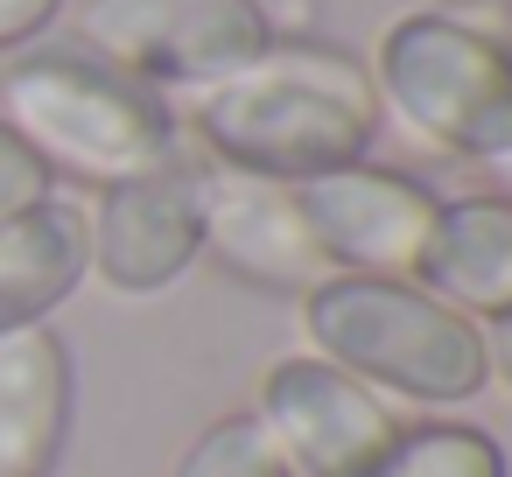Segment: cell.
<instances>
[{"instance_id":"1","label":"cell","mask_w":512,"mask_h":477,"mask_svg":"<svg viewBox=\"0 0 512 477\" xmlns=\"http://www.w3.org/2000/svg\"><path fill=\"white\" fill-rule=\"evenodd\" d=\"M197 141L218 169L260 183H309L323 169L365 162L379 99L372 78L323 43H267L246 71L197 92Z\"/></svg>"},{"instance_id":"2","label":"cell","mask_w":512,"mask_h":477,"mask_svg":"<svg viewBox=\"0 0 512 477\" xmlns=\"http://www.w3.org/2000/svg\"><path fill=\"white\" fill-rule=\"evenodd\" d=\"M0 120L50 176H71L92 190L148 176L176 155L169 106L141 78L71 50H36L0 78Z\"/></svg>"},{"instance_id":"3","label":"cell","mask_w":512,"mask_h":477,"mask_svg":"<svg viewBox=\"0 0 512 477\" xmlns=\"http://www.w3.org/2000/svg\"><path fill=\"white\" fill-rule=\"evenodd\" d=\"M302 337L309 358L393 386L407 400H470L491 372H484V337L470 316H456L449 302H435L414 281H386V274H330L302 295Z\"/></svg>"},{"instance_id":"4","label":"cell","mask_w":512,"mask_h":477,"mask_svg":"<svg viewBox=\"0 0 512 477\" xmlns=\"http://www.w3.org/2000/svg\"><path fill=\"white\" fill-rule=\"evenodd\" d=\"M372 99L435 155L512 162V50L456 15H400L379 36Z\"/></svg>"},{"instance_id":"5","label":"cell","mask_w":512,"mask_h":477,"mask_svg":"<svg viewBox=\"0 0 512 477\" xmlns=\"http://www.w3.org/2000/svg\"><path fill=\"white\" fill-rule=\"evenodd\" d=\"M78 36L99 64L190 92L246 71L274 43L260 0H85Z\"/></svg>"},{"instance_id":"6","label":"cell","mask_w":512,"mask_h":477,"mask_svg":"<svg viewBox=\"0 0 512 477\" xmlns=\"http://www.w3.org/2000/svg\"><path fill=\"white\" fill-rule=\"evenodd\" d=\"M288 463V477H372L379 456L393 449L400 421L386 414V400L323 365V358H281L260 379V407H253Z\"/></svg>"},{"instance_id":"7","label":"cell","mask_w":512,"mask_h":477,"mask_svg":"<svg viewBox=\"0 0 512 477\" xmlns=\"http://www.w3.org/2000/svg\"><path fill=\"white\" fill-rule=\"evenodd\" d=\"M288 190H295V211H302L309 239L323 246L330 274L414 281V267L428 253V232H435V211H442L414 176L344 162V169H323V176L288 183Z\"/></svg>"},{"instance_id":"8","label":"cell","mask_w":512,"mask_h":477,"mask_svg":"<svg viewBox=\"0 0 512 477\" xmlns=\"http://www.w3.org/2000/svg\"><path fill=\"white\" fill-rule=\"evenodd\" d=\"M85 232H92V274L106 288L120 295L169 288L204 253V162L176 148L162 169L99 190V211L85 218Z\"/></svg>"},{"instance_id":"9","label":"cell","mask_w":512,"mask_h":477,"mask_svg":"<svg viewBox=\"0 0 512 477\" xmlns=\"http://www.w3.org/2000/svg\"><path fill=\"white\" fill-rule=\"evenodd\" d=\"M204 253L225 274L253 288H281V295H309L316 281H330V260L309 239L295 190L239 176V169H204Z\"/></svg>"},{"instance_id":"10","label":"cell","mask_w":512,"mask_h":477,"mask_svg":"<svg viewBox=\"0 0 512 477\" xmlns=\"http://www.w3.org/2000/svg\"><path fill=\"white\" fill-rule=\"evenodd\" d=\"M71 428V351L50 323L0 330V477H50Z\"/></svg>"},{"instance_id":"11","label":"cell","mask_w":512,"mask_h":477,"mask_svg":"<svg viewBox=\"0 0 512 477\" xmlns=\"http://www.w3.org/2000/svg\"><path fill=\"white\" fill-rule=\"evenodd\" d=\"M92 274V232L71 197H43L15 218H0V330L43 323L78 281Z\"/></svg>"},{"instance_id":"12","label":"cell","mask_w":512,"mask_h":477,"mask_svg":"<svg viewBox=\"0 0 512 477\" xmlns=\"http://www.w3.org/2000/svg\"><path fill=\"white\" fill-rule=\"evenodd\" d=\"M414 281L456 316L512 309V197H456L435 211Z\"/></svg>"},{"instance_id":"13","label":"cell","mask_w":512,"mask_h":477,"mask_svg":"<svg viewBox=\"0 0 512 477\" xmlns=\"http://www.w3.org/2000/svg\"><path fill=\"white\" fill-rule=\"evenodd\" d=\"M372 477H505V449L484 428L421 421V428H400L393 435V449L379 456Z\"/></svg>"},{"instance_id":"14","label":"cell","mask_w":512,"mask_h":477,"mask_svg":"<svg viewBox=\"0 0 512 477\" xmlns=\"http://www.w3.org/2000/svg\"><path fill=\"white\" fill-rule=\"evenodd\" d=\"M169 477H288V463H281L267 421H260L253 407H239V414H218V421L183 449V463H176Z\"/></svg>"},{"instance_id":"15","label":"cell","mask_w":512,"mask_h":477,"mask_svg":"<svg viewBox=\"0 0 512 477\" xmlns=\"http://www.w3.org/2000/svg\"><path fill=\"white\" fill-rule=\"evenodd\" d=\"M50 169L15 141V127L8 120H0V218H15V211H29V204H43L50 197Z\"/></svg>"},{"instance_id":"16","label":"cell","mask_w":512,"mask_h":477,"mask_svg":"<svg viewBox=\"0 0 512 477\" xmlns=\"http://www.w3.org/2000/svg\"><path fill=\"white\" fill-rule=\"evenodd\" d=\"M64 0H0V50H22L29 36H43L57 22Z\"/></svg>"},{"instance_id":"17","label":"cell","mask_w":512,"mask_h":477,"mask_svg":"<svg viewBox=\"0 0 512 477\" xmlns=\"http://www.w3.org/2000/svg\"><path fill=\"white\" fill-rule=\"evenodd\" d=\"M477 337H484V372H498L505 393H512V309H498L491 330H477Z\"/></svg>"},{"instance_id":"18","label":"cell","mask_w":512,"mask_h":477,"mask_svg":"<svg viewBox=\"0 0 512 477\" xmlns=\"http://www.w3.org/2000/svg\"><path fill=\"white\" fill-rule=\"evenodd\" d=\"M505 29H512V0H505Z\"/></svg>"},{"instance_id":"19","label":"cell","mask_w":512,"mask_h":477,"mask_svg":"<svg viewBox=\"0 0 512 477\" xmlns=\"http://www.w3.org/2000/svg\"><path fill=\"white\" fill-rule=\"evenodd\" d=\"M505 176H512V162H505Z\"/></svg>"}]
</instances>
